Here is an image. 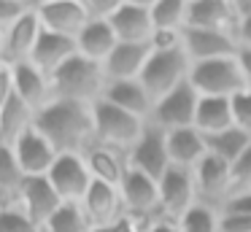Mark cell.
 <instances>
[{
	"instance_id": "6da1fadb",
	"label": "cell",
	"mask_w": 251,
	"mask_h": 232,
	"mask_svg": "<svg viewBox=\"0 0 251 232\" xmlns=\"http://www.w3.org/2000/svg\"><path fill=\"white\" fill-rule=\"evenodd\" d=\"M35 129L54 146L57 154H87L95 146L92 105L51 100L35 113Z\"/></svg>"
},
{
	"instance_id": "7a4b0ae2",
	"label": "cell",
	"mask_w": 251,
	"mask_h": 232,
	"mask_svg": "<svg viewBox=\"0 0 251 232\" xmlns=\"http://www.w3.org/2000/svg\"><path fill=\"white\" fill-rule=\"evenodd\" d=\"M105 84H108V78H105L103 65L76 54L51 76V95H54V100L95 105L103 97Z\"/></svg>"
},
{
	"instance_id": "3957f363",
	"label": "cell",
	"mask_w": 251,
	"mask_h": 232,
	"mask_svg": "<svg viewBox=\"0 0 251 232\" xmlns=\"http://www.w3.org/2000/svg\"><path fill=\"white\" fill-rule=\"evenodd\" d=\"M92 124L98 146H108V149L130 154V149L141 140L149 122H143V119L132 116V113L122 111V108L111 105L105 100H98L92 105Z\"/></svg>"
},
{
	"instance_id": "277c9868",
	"label": "cell",
	"mask_w": 251,
	"mask_h": 232,
	"mask_svg": "<svg viewBox=\"0 0 251 232\" xmlns=\"http://www.w3.org/2000/svg\"><path fill=\"white\" fill-rule=\"evenodd\" d=\"M189 84L200 97H235L246 89V78L240 70L238 54L222 59H208V62H192Z\"/></svg>"
},
{
	"instance_id": "5b68a950",
	"label": "cell",
	"mask_w": 251,
	"mask_h": 232,
	"mask_svg": "<svg viewBox=\"0 0 251 232\" xmlns=\"http://www.w3.org/2000/svg\"><path fill=\"white\" fill-rule=\"evenodd\" d=\"M189 57L184 49H173V52H151L146 68L141 73L143 89L151 95V100L157 103L159 97H165L168 92H173L176 86L189 81Z\"/></svg>"
},
{
	"instance_id": "8992f818",
	"label": "cell",
	"mask_w": 251,
	"mask_h": 232,
	"mask_svg": "<svg viewBox=\"0 0 251 232\" xmlns=\"http://www.w3.org/2000/svg\"><path fill=\"white\" fill-rule=\"evenodd\" d=\"M197 103H200V95L192 89V84L176 86L173 92H168L165 97H159L151 108V116H149V124L165 129H181V127H195V113H197Z\"/></svg>"
},
{
	"instance_id": "52a82bcc",
	"label": "cell",
	"mask_w": 251,
	"mask_h": 232,
	"mask_svg": "<svg viewBox=\"0 0 251 232\" xmlns=\"http://www.w3.org/2000/svg\"><path fill=\"white\" fill-rule=\"evenodd\" d=\"M192 205H197L195 176L186 167L170 165V170L159 178V219L178 221Z\"/></svg>"
},
{
	"instance_id": "ba28073f",
	"label": "cell",
	"mask_w": 251,
	"mask_h": 232,
	"mask_svg": "<svg viewBox=\"0 0 251 232\" xmlns=\"http://www.w3.org/2000/svg\"><path fill=\"white\" fill-rule=\"evenodd\" d=\"M46 178H49L51 189L57 192V197L62 203H78V205H81L84 194L89 192V186L95 183L84 154H60Z\"/></svg>"
},
{
	"instance_id": "9c48e42d",
	"label": "cell",
	"mask_w": 251,
	"mask_h": 232,
	"mask_svg": "<svg viewBox=\"0 0 251 232\" xmlns=\"http://www.w3.org/2000/svg\"><path fill=\"white\" fill-rule=\"evenodd\" d=\"M122 203H125V213L141 221H154L159 219V181L143 176V173L132 170L122 181Z\"/></svg>"
},
{
	"instance_id": "30bf717a",
	"label": "cell",
	"mask_w": 251,
	"mask_h": 232,
	"mask_svg": "<svg viewBox=\"0 0 251 232\" xmlns=\"http://www.w3.org/2000/svg\"><path fill=\"white\" fill-rule=\"evenodd\" d=\"M192 176H195V186H197V203L222 210V205L232 194V178H229L227 162H222L213 154H205L200 159V165L192 170Z\"/></svg>"
},
{
	"instance_id": "8fae6325",
	"label": "cell",
	"mask_w": 251,
	"mask_h": 232,
	"mask_svg": "<svg viewBox=\"0 0 251 232\" xmlns=\"http://www.w3.org/2000/svg\"><path fill=\"white\" fill-rule=\"evenodd\" d=\"M127 159H130L132 170H138V173H143V176L159 181V178L170 170V156H168V143H165V129L154 127V124H146L141 140H138V143L130 149Z\"/></svg>"
},
{
	"instance_id": "7c38bea8",
	"label": "cell",
	"mask_w": 251,
	"mask_h": 232,
	"mask_svg": "<svg viewBox=\"0 0 251 232\" xmlns=\"http://www.w3.org/2000/svg\"><path fill=\"white\" fill-rule=\"evenodd\" d=\"M35 14H38V22L46 32L65 35L73 38V41L89 22L81 0H38Z\"/></svg>"
},
{
	"instance_id": "4fadbf2b",
	"label": "cell",
	"mask_w": 251,
	"mask_h": 232,
	"mask_svg": "<svg viewBox=\"0 0 251 232\" xmlns=\"http://www.w3.org/2000/svg\"><path fill=\"white\" fill-rule=\"evenodd\" d=\"M108 22L119 43H149L154 35L151 0H122Z\"/></svg>"
},
{
	"instance_id": "5bb4252c",
	"label": "cell",
	"mask_w": 251,
	"mask_h": 232,
	"mask_svg": "<svg viewBox=\"0 0 251 232\" xmlns=\"http://www.w3.org/2000/svg\"><path fill=\"white\" fill-rule=\"evenodd\" d=\"M35 5H38V0H35ZM41 32H44V27H41V22H38L35 8L27 11L22 19L14 22V25L3 32V57H0V62L6 65V68L30 62Z\"/></svg>"
},
{
	"instance_id": "9a60e30c",
	"label": "cell",
	"mask_w": 251,
	"mask_h": 232,
	"mask_svg": "<svg viewBox=\"0 0 251 232\" xmlns=\"http://www.w3.org/2000/svg\"><path fill=\"white\" fill-rule=\"evenodd\" d=\"M11 151H14V156H17V165H19V170L25 173V178H46L49 170L54 167L57 156H60L54 151V146L35 129V124H33V129H27V132L14 143Z\"/></svg>"
},
{
	"instance_id": "2e32d148",
	"label": "cell",
	"mask_w": 251,
	"mask_h": 232,
	"mask_svg": "<svg viewBox=\"0 0 251 232\" xmlns=\"http://www.w3.org/2000/svg\"><path fill=\"white\" fill-rule=\"evenodd\" d=\"M81 210L87 216L92 230H103V227H114L125 219V203H122L119 189L105 186V183L95 181L89 186V192L81 200Z\"/></svg>"
},
{
	"instance_id": "e0dca14e",
	"label": "cell",
	"mask_w": 251,
	"mask_h": 232,
	"mask_svg": "<svg viewBox=\"0 0 251 232\" xmlns=\"http://www.w3.org/2000/svg\"><path fill=\"white\" fill-rule=\"evenodd\" d=\"M184 52L189 57V62H208V59L235 57L238 54V41L229 32L186 27L184 30Z\"/></svg>"
},
{
	"instance_id": "ac0fdd59",
	"label": "cell",
	"mask_w": 251,
	"mask_h": 232,
	"mask_svg": "<svg viewBox=\"0 0 251 232\" xmlns=\"http://www.w3.org/2000/svg\"><path fill=\"white\" fill-rule=\"evenodd\" d=\"M11 70V78H14V95L30 108V111H44L54 95H51V78L46 73H41L33 62H22V65H14Z\"/></svg>"
},
{
	"instance_id": "d6986e66",
	"label": "cell",
	"mask_w": 251,
	"mask_h": 232,
	"mask_svg": "<svg viewBox=\"0 0 251 232\" xmlns=\"http://www.w3.org/2000/svg\"><path fill=\"white\" fill-rule=\"evenodd\" d=\"M17 205L44 230L46 221L57 213V208L62 205V200L57 197V192L51 189L49 178H25L22 189H19Z\"/></svg>"
},
{
	"instance_id": "ffe728a7",
	"label": "cell",
	"mask_w": 251,
	"mask_h": 232,
	"mask_svg": "<svg viewBox=\"0 0 251 232\" xmlns=\"http://www.w3.org/2000/svg\"><path fill=\"white\" fill-rule=\"evenodd\" d=\"M238 14L232 0H189V19L186 27L197 30H219L235 35L238 30Z\"/></svg>"
},
{
	"instance_id": "44dd1931",
	"label": "cell",
	"mask_w": 251,
	"mask_h": 232,
	"mask_svg": "<svg viewBox=\"0 0 251 232\" xmlns=\"http://www.w3.org/2000/svg\"><path fill=\"white\" fill-rule=\"evenodd\" d=\"M151 57L149 43H119L111 52V57L103 62L105 78L108 81H138Z\"/></svg>"
},
{
	"instance_id": "7402d4cb",
	"label": "cell",
	"mask_w": 251,
	"mask_h": 232,
	"mask_svg": "<svg viewBox=\"0 0 251 232\" xmlns=\"http://www.w3.org/2000/svg\"><path fill=\"white\" fill-rule=\"evenodd\" d=\"M84 159H87L92 181L114 186V189H122V181H125V176L130 173V159H127V154L125 151H116V149H108V146L95 143L92 149L84 154Z\"/></svg>"
},
{
	"instance_id": "603a6c76",
	"label": "cell",
	"mask_w": 251,
	"mask_h": 232,
	"mask_svg": "<svg viewBox=\"0 0 251 232\" xmlns=\"http://www.w3.org/2000/svg\"><path fill=\"white\" fill-rule=\"evenodd\" d=\"M165 143H168L170 165L186 167V170H195V167L200 165V159L208 154L205 135H202L200 129H195V127L170 129V132H165Z\"/></svg>"
},
{
	"instance_id": "cb8c5ba5",
	"label": "cell",
	"mask_w": 251,
	"mask_h": 232,
	"mask_svg": "<svg viewBox=\"0 0 251 232\" xmlns=\"http://www.w3.org/2000/svg\"><path fill=\"white\" fill-rule=\"evenodd\" d=\"M76 54H78V46H76L73 38L54 35V32L44 30L38 38V43H35V52H33V57H30V62H33L41 73H46L51 78V76H54L68 59L76 57Z\"/></svg>"
},
{
	"instance_id": "d4e9b609",
	"label": "cell",
	"mask_w": 251,
	"mask_h": 232,
	"mask_svg": "<svg viewBox=\"0 0 251 232\" xmlns=\"http://www.w3.org/2000/svg\"><path fill=\"white\" fill-rule=\"evenodd\" d=\"M100 100L111 103V105L122 108V111H127V113H132V116L143 119V122H149L151 108H154L151 95L143 89L141 81H108Z\"/></svg>"
},
{
	"instance_id": "484cf974",
	"label": "cell",
	"mask_w": 251,
	"mask_h": 232,
	"mask_svg": "<svg viewBox=\"0 0 251 232\" xmlns=\"http://www.w3.org/2000/svg\"><path fill=\"white\" fill-rule=\"evenodd\" d=\"M76 46H78V54H81V57L103 65L105 59L111 57V52L119 46V38H116L111 22H87L84 30L78 32V38H76Z\"/></svg>"
},
{
	"instance_id": "4316f807",
	"label": "cell",
	"mask_w": 251,
	"mask_h": 232,
	"mask_svg": "<svg viewBox=\"0 0 251 232\" xmlns=\"http://www.w3.org/2000/svg\"><path fill=\"white\" fill-rule=\"evenodd\" d=\"M35 124V111H30L17 95L8 100V105L0 111V146L14 149L19 138Z\"/></svg>"
},
{
	"instance_id": "83f0119b",
	"label": "cell",
	"mask_w": 251,
	"mask_h": 232,
	"mask_svg": "<svg viewBox=\"0 0 251 232\" xmlns=\"http://www.w3.org/2000/svg\"><path fill=\"white\" fill-rule=\"evenodd\" d=\"M229 127H235V122L227 97H200L195 113V129H200L202 135H216Z\"/></svg>"
},
{
	"instance_id": "f1b7e54d",
	"label": "cell",
	"mask_w": 251,
	"mask_h": 232,
	"mask_svg": "<svg viewBox=\"0 0 251 232\" xmlns=\"http://www.w3.org/2000/svg\"><path fill=\"white\" fill-rule=\"evenodd\" d=\"M249 146H251V138L243 132V129H238V127H229V129L216 132V135H205L208 154L219 156V159L227 162V165H232V162L238 159Z\"/></svg>"
},
{
	"instance_id": "f546056e",
	"label": "cell",
	"mask_w": 251,
	"mask_h": 232,
	"mask_svg": "<svg viewBox=\"0 0 251 232\" xmlns=\"http://www.w3.org/2000/svg\"><path fill=\"white\" fill-rule=\"evenodd\" d=\"M22 183H25V173L19 170L14 151L0 146V208L17 205Z\"/></svg>"
},
{
	"instance_id": "4dcf8cb0",
	"label": "cell",
	"mask_w": 251,
	"mask_h": 232,
	"mask_svg": "<svg viewBox=\"0 0 251 232\" xmlns=\"http://www.w3.org/2000/svg\"><path fill=\"white\" fill-rule=\"evenodd\" d=\"M189 0H151L154 30H186Z\"/></svg>"
},
{
	"instance_id": "1f68e13d",
	"label": "cell",
	"mask_w": 251,
	"mask_h": 232,
	"mask_svg": "<svg viewBox=\"0 0 251 232\" xmlns=\"http://www.w3.org/2000/svg\"><path fill=\"white\" fill-rule=\"evenodd\" d=\"M176 224L181 232H222V210L197 203Z\"/></svg>"
},
{
	"instance_id": "d6a6232c",
	"label": "cell",
	"mask_w": 251,
	"mask_h": 232,
	"mask_svg": "<svg viewBox=\"0 0 251 232\" xmlns=\"http://www.w3.org/2000/svg\"><path fill=\"white\" fill-rule=\"evenodd\" d=\"M89 230L92 227H89V221L78 203H62L57 208V213L44 227V232H89Z\"/></svg>"
},
{
	"instance_id": "836d02e7",
	"label": "cell",
	"mask_w": 251,
	"mask_h": 232,
	"mask_svg": "<svg viewBox=\"0 0 251 232\" xmlns=\"http://www.w3.org/2000/svg\"><path fill=\"white\" fill-rule=\"evenodd\" d=\"M0 232H44L19 205L0 208Z\"/></svg>"
},
{
	"instance_id": "e575fe53",
	"label": "cell",
	"mask_w": 251,
	"mask_h": 232,
	"mask_svg": "<svg viewBox=\"0 0 251 232\" xmlns=\"http://www.w3.org/2000/svg\"><path fill=\"white\" fill-rule=\"evenodd\" d=\"M229 105H232V122L238 129H243L251 138V89L238 92L235 97H229Z\"/></svg>"
},
{
	"instance_id": "d590c367",
	"label": "cell",
	"mask_w": 251,
	"mask_h": 232,
	"mask_svg": "<svg viewBox=\"0 0 251 232\" xmlns=\"http://www.w3.org/2000/svg\"><path fill=\"white\" fill-rule=\"evenodd\" d=\"M35 8V0H0V32H6L27 11Z\"/></svg>"
},
{
	"instance_id": "8d00e7d4",
	"label": "cell",
	"mask_w": 251,
	"mask_h": 232,
	"mask_svg": "<svg viewBox=\"0 0 251 232\" xmlns=\"http://www.w3.org/2000/svg\"><path fill=\"white\" fill-rule=\"evenodd\" d=\"M229 178H232V192L251 189V146L229 165Z\"/></svg>"
},
{
	"instance_id": "74e56055",
	"label": "cell",
	"mask_w": 251,
	"mask_h": 232,
	"mask_svg": "<svg viewBox=\"0 0 251 232\" xmlns=\"http://www.w3.org/2000/svg\"><path fill=\"white\" fill-rule=\"evenodd\" d=\"M151 52H173V49H184V30H154L151 41H149Z\"/></svg>"
},
{
	"instance_id": "f35d334b",
	"label": "cell",
	"mask_w": 251,
	"mask_h": 232,
	"mask_svg": "<svg viewBox=\"0 0 251 232\" xmlns=\"http://www.w3.org/2000/svg\"><path fill=\"white\" fill-rule=\"evenodd\" d=\"M89 22H108L122 0H81Z\"/></svg>"
},
{
	"instance_id": "ab89813d",
	"label": "cell",
	"mask_w": 251,
	"mask_h": 232,
	"mask_svg": "<svg viewBox=\"0 0 251 232\" xmlns=\"http://www.w3.org/2000/svg\"><path fill=\"white\" fill-rule=\"evenodd\" d=\"M222 213H240L251 216V189H240L227 197V203L222 205Z\"/></svg>"
},
{
	"instance_id": "60d3db41",
	"label": "cell",
	"mask_w": 251,
	"mask_h": 232,
	"mask_svg": "<svg viewBox=\"0 0 251 232\" xmlns=\"http://www.w3.org/2000/svg\"><path fill=\"white\" fill-rule=\"evenodd\" d=\"M222 232H251V216L222 213Z\"/></svg>"
},
{
	"instance_id": "b9f144b4",
	"label": "cell",
	"mask_w": 251,
	"mask_h": 232,
	"mask_svg": "<svg viewBox=\"0 0 251 232\" xmlns=\"http://www.w3.org/2000/svg\"><path fill=\"white\" fill-rule=\"evenodd\" d=\"M11 97H14V78H11V70L3 68L0 70V111L8 105Z\"/></svg>"
},
{
	"instance_id": "7bdbcfd3",
	"label": "cell",
	"mask_w": 251,
	"mask_h": 232,
	"mask_svg": "<svg viewBox=\"0 0 251 232\" xmlns=\"http://www.w3.org/2000/svg\"><path fill=\"white\" fill-rule=\"evenodd\" d=\"M235 41H238V49H243V52H251V16H243V19L238 22Z\"/></svg>"
},
{
	"instance_id": "ee69618b",
	"label": "cell",
	"mask_w": 251,
	"mask_h": 232,
	"mask_svg": "<svg viewBox=\"0 0 251 232\" xmlns=\"http://www.w3.org/2000/svg\"><path fill=\"white\" fill-rule=\"evenodd\" d=\"M238 62H240V70H243V78H246V89H251V52L238 49Z\"/></svg>"
},
{
	"instance_id": "f6af8a7d",
	"label": "cell",
	"mask_w": 251,
	"mask_h": 232,
	"mask_svg": "<svg viewBox=\"0 0 251 232\" xmlns=\"http://www.w3.org/2000/svg\"><path fill=\"white\" fill-rule=\"evenodd\" d=\"M146 232H181V230H178V224H176V221H168V219H154V221H149Z\"/></svg>"
},
{
	"instance_id": "bcb514c9",
	"label": "cell",
	"mask_w": 251,
	"mask_h": 232,
	"mask_svg": "<svg viewBox=\"0 0 251 232\" xmlns=\"http://www.w3.org/2000/svg\"><path fill=\"white\" fill-rule=\"evenodd\" d=\"M0 57H3V32H0Z\"/></svg>"
},
{
	"instance_id": "7dc6e473",
	"label": "cell",
	"mask_w": 251,
	"mask_h": 232,
	"mask_svg": "<svg viewBox=\"0 0 251 232\" xmlns=\"http://www.w3.org/2000/svg\"><path fill=\"white\" fill-rule=\"evenodd\" d=\"M3 68H6V65H3V62H0V70H3Z\"/></svg>"
}]
</instances>
